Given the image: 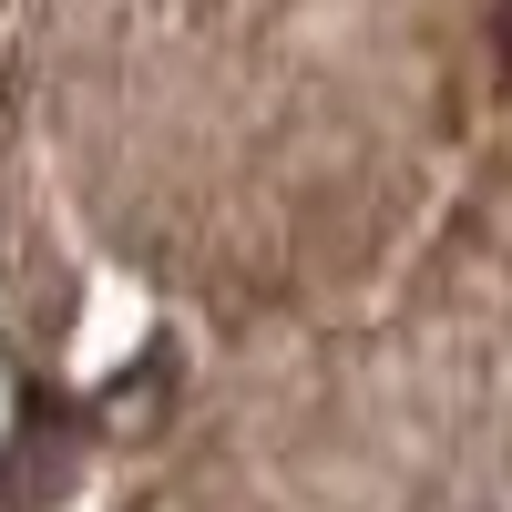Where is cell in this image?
<instances>
[{
    "mask_svg": "<svg viewBox=\"0 0 512 512\" xmlns=\"http://www.w3.org/2000/svg\"><path fill=\"white\" fill-rule=\"evenodd\" d=\"M502 41H512V0H502Z\"/></svg>",
    "mask_w": 512,
    "mask_h": 512,
    "instance_id": "obj_1",
    "label": "cell"
}]
</instances>
